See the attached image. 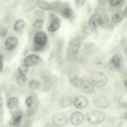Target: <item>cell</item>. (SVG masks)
I'll list each match as a JSON object with an SVG mask.
<instances>
[{"label": "cell", "mask_w": 127, "mask_h": 127, "mask_svg": "<svg viewBox=\"0 0 127 127\" xmlns=\"http://www.w3.org/2000/svg\"><path fill=\"white\" fill-rule=\"evenodd\" d=\"M44 127H55V126L54 124H52L51 123H48L46 124Z\"/></svg>", "instance_id": "38"}, {"label": "cell", "mask_w": 127, "mask_h": 127, "mask_svg": "<svg viewBox=\"0 0 127 127\" xmlns=\"http://www.w3.org/2000/svg\"><path fill=\"white\" fill-rule=\"evenodd\" d=\"M90 77L93 83L98 87L104 86L108 81L107 75L104 72L99 71L93 72L91 74Z\"/></svg>", "instance_id": "3"}, {"label": "cell", "mask_w": 127, "mask_h": 127, "mask_svg": "<svg viewBox=\"0 0 127 127\" xmlns=\"http://www.w3.org/2000/svg\"><path fill=\"white\" fill-rule=\"evenodd\" d=\"M94 64L98 68H103L106 65V59L102 56H98L95 58Z\"/></svg>", "instance_id": "20"}, {"label": "cell", "mask_w": 127, "mask_h": 127, "mask_svg": "<svg viewBox=\"0 0 127 127\" xmlns=\"http://www.w3.org/2000/svg\"><path fill=\"white\" fill-rule=\"evenodd\" d=\"M82 43V38L80 36H75L69 41L67 48V58L70 63L75 61Z\"/></svg>", "instance_id": "1"}, {"label": "cell", "mask_w": 127, "mask_h": 127, "mask_svg": "<svg viewBox=\"0 0 127 127\" xmlns=\"http://www.w3.org/2000/svg\"><path fill=\"white\" fill-rule=\"evenodd\" d=\"M48 42V36L46 33L43 31L37 32L33 38V49L37 51L43 49Z\"/></svg>", "instance_id": "2"}, {"label": "cell", "mask_w": 127, "mask_h": 127, "mask_svg": "<svg viewBox=\"0 0 127 127\" xmlns=\"http://www.w3.org/2000/svg\"><path fill=\"white\" fill-rule=\"evenodd\" d=\"M40 60V57L36 54H30L27 56L24 59L23 63L29 66L36 64Z\"/></svg>", "instance_id": "11"}, {"label": "cell", "mask_w": 127, "mask_h": 127, "mask_svg": "<svg viewBox=\"0 0 127 127\" xmlns=\"http://www.w3.org/2000/svg\"><path fill=\"white\" fill-rule=\"evenodd\" d=\"M82 32L84 34L87 35H88L90 34L92 32V31L89 28V26L87 24V21L85 22L83 24V25H82Z\"/></svg>", "instance_id": "32"}, {"label": "cell", "mask_w": 127, "mask_h": 127, "mask_svg": "<svg viewBox=\"0 0 127 127\" xmlns=\"http://www.w3.org/2000/svg\"><path fill=\"white\" fill-rule=\"evenodd\" d=\"M110 103L109 99L105 95H100L95 97L93 100L94 106L99 109L106 108Z\"/></svg>", "instance_id": "8"}, {"label": "cell", "mask_w": 127, "mask_h": 127, "mask_svg": "<svg viewBox=\"0 0 127 127\" xmlns=\"http://www.w3.org/2000/svg\"><path fill=\"white\" fill-rule=\"evenodd\" d=\"M37 6L40 9L44 10L50 11L53 9V7L51 4L45 0H40Z\"/></svg>", "instance_id": "23"}, {"label": "cell", "mask_w": 127, "mask_h": 127, "mask_svg": "<svg viewBox=\"0 0 127 127\" xmlns=\"http://www.w3.org/2000/svg\"><path fill=\"white\" fill-rule=\"evenodd\" d=\"M3 68V58L2 55L0 53V73L1 72Z\"/></svg>", "instance_id": "36"}, {"label": "cell", "mask_w": 127, "mask_h": 127, "mask_svg": "<svg viewBox=\"0 0 127 127\" xmlns=\"http://www.w3.org/2000/svg\"><path fill=\"white\" fill-rule=\"evenodd\" d=\"M86 118L89 123L93 124H98L105 120L106 115L104 112L101 111L94 110L87 113Z\"/></svg>", "instance_id": "4"}, {"label": "cell", "mask_w": 127, "mask_h": 127, "mask_svg": "<svg viewBox=\"0 0 127 127\" xmlns=\"http://www.w3.org/2000/svg\"><path fill=\"white\" fill-rule=\"evenodd\" d=\"M103 18L101 14L98 12L94 13L89 17L88 21H87V24L93 32L95 31L98 27L103 24Z\"/></svg>", "instance_id": "5"}, {"label": "cell", "mask_w": 127, "mask_h": 127, "mask_svg": "<svg viewBox=\"0 0 127 127\" xmlns=\"http://www.w3.org/2000/svg\"><path fill=\"white\" fill-rule=\"evenodd\" d=\"M82 79L79 78L76 75H73L71 76L69 79V81L71 84L73 85L75 87H79L80 84L82 81Z\"/></svg>", "instance_id": "25"}, {"label": "cell", "mask_w": 127, "mask_h": 127, "mask_svg": "<svg viewBox=\"0 0 127 127\" xmlns=\"http://www.w3.org/2000/svg\"><path fill=\"white\" fill-rule=\"evenodd\" d=\"M107 1L108 0H97V2L99 5L104 6L106 4Z\"/></svg>", "instance_id": "37"}, {"label": "cell", "mask_w": 127, "mask_h": 127, "mask_svg": "<svg viewBox=\"0 0 127 127\" xmlns=\"http://www.w3.org/2000/svg\"><path fill=\"white\" fill-rule=\"evenodd\" d=\"M26 81V77L25 75L24 74H19L16 77V82L17 84L19 85H23Z\"/></svg>", "instance_id": "28"}, {"label": "cell", "mask_w": 127, "mask_h": 127, "mask_svg": "<svg viewBox=\"0 0 127 127\" xmlns=\"http://www.w3.org/2000/svg\"><path fill=\"white\" fill-rule=\"evenodd\" d=\"M25 26V23L22 19H18L17 20L13 26V30L15 31L18 32L22 30Z\"/></svg>", "instance_id": "24"}, {"label": "cell", "mask_w": 127, "mask_h": 127, "mask_svg": "<svg viewBox=\"0 0 127 127\" xmlns=\"http://www.w3.org/2000/svg\"><path fill=\"white\" fill-rule=\"evenodd\" d=\"M84 119V115L79 112H73L70 116V122L73 125H78L83 122Z\"/></svg>", "instance_id": "16"}, {"label": "cell", "mask_w": 127, "mask_h": 127, "mask_svg": "<svg viewBox=\"0 0 127 127\" xmlns=\"http://www.w3.org/2000/svg\"><path fill=\"white\" fill-rule=\"evenodd\" d=\"M61 20L60 18L55 14L50 15V22L47 27L48 32L53 33L57 31L60 27Z\"/></svg>", "instance_id": "7"}, {"label": "cell", "mask_w": 127, "mask_h": 127, "mask_svg": "<svg viewBox=\"0 0 127 127\" xmlns=\"http://www.w3.org/2000/svg\"><path fill=\"white\" fill-rule=\"evenodd\" d=\"M8 33L7 27L3 24H0V38H4Z\"/></svg>", "instance_id": "29"}, {"label": "cell", "mask_w": 127, "mask_h": 127, "mask_svg": "<svg viewBox=\"0 0 127 127\" xmlns=\"http://www.w3.org/2000/svg\"><path fill=\"white\" fill-rule=\"evenodd\" d=\"M123 0H109V4L112 6H117L121 4Z\"/></svg>", "instance_id": "34"}, {"label": "cell", "mask_w": 127, "mask_h": 127, "mask_svg": "<svg viewBox=\"0 0 127 127\" xmlns=\"http://www.w3.org/2000/svg\"><path fill=\"white\" fill-rule=\"evenodd\" d=\"M3 104V97L0 96V108L2 107Z\"/></svg>", "instance_id": "39"}, {"label": "cell", "mask_w": 127, "mask_h": 127, "mask_svg": "<svg viewBox=\"0 0 127 127\" xmlns=\"http://www.w3.org/2000/svg\"><path fill=\"white\" fill-rule=\"evenodd\" d=\"M127 6H125L124 10H123V13H124V16L125 18L127 17Z\"/></svg>", "instance_id": "40"}, {"label": "cell", "mask_w": 127, "mask_h": 127, "mask_svg": "<svg viewBox=\"0 0 127 127\" xmlns=\"http://www.w3.org/2000/svg\"><path fill=\"white\" fill-rule=\"evenodd\" d=\"M126 83H127V80H126L125 81V86L126 87H127V84H126Z\"/></svg>", "instance_id": "43"}, {"label": "cell", "mask_w": 127, "mask_h": 127, "mask_svg": "<svg viewBox=\"0 0 127 127\" xmlns=\"http://www.w3.org/2000/svg\"><path fill=\"white\" fill-rule=\"evenodd\" d=\"M73 104L77 108H82L87 106L88 102L87 99L82 96H77L73 99Z\"/></svg>", "instance_id": "14"}, {"label": "cell", "mask_w": 127, "mask_h": 127, "mask_svg": "<svg viewBox=\"0 0 127 127\" xmlns=\"http://www.w3.org/2000/svg\"><path fill=\"white\" fill-rule=\"evenodd\" d=\"M40 0H25L21 6V9L24 12H28L34 8L37 5Z\"/></svg>", "instance_id": "10"}, {"label": "cell", "mask_w": 127, "mask_h": 127, "mask_svg": "<svg viewBox=\"0 0 127 127\" xmlns=\"http://www.w3.org/2000/svg\"><path fill=\"white\" fill-rule=\"evenodd\" d=\"M18 44V39L14 36L8 37L4 42L5 49L7 51L14 50Z\"/></svg>", "instance_id": "9"}, {"label": "cell", "mask_w": 127, "mask_h": 127, "mask_svg": "<svg viewBox=\"0 0 127 127\" xmlns=\"http://www.w3.org/2000/svg\"><path fill=\"white\" fill-rule=\"evenodd\" d=\"M94 48L95 45L91 42H86L84 45V51L86 54H90L92 53Z\"/></svg>", "instance_id": "27"}, {"label": "cell", "mask_w": 127, "mask_h": 127, "mask_svg": "<svg viewBox=\"0 0 127 127\" xmlns=\"http://www.w3.org/2000/svg\"><path fill=\"white\" fill-rule=\"evenodd\" d=\"M9 0H0V2L1 3H5L9 1Z\"/></svg>", "instance_id": "41"}, {"label": "cell", "mask_w": 127, "mask_h": 127, "mask_svg": "<svg viewBox=\"0 0 127 127\" xmlns=\"http://www.w3.org/2000/svg\"><path fill=\"white\" fill-rule=\"evenodd\" d=\"M35 103V98L33 96L27 97L25 100V104L28 107H31Z\"/></svg>", "instance_id": "33"}, {"label": "cell", "mask_w": 127, "mask_h": 127, "mask_svg": "<svg viewBox=\"0 0 127 127\" xmlns=\"http://www.w3.org/2000/svg\"><path fill=\"white\" fill-rule=\"evenodd\" d=\"M44 24V21L42 19H36L33 23V26L38 29H41L43 27Z\"/></svg>", "instance_id": "30"}, {"label": "cell", "mask_w": 127, "mask_h": 127, "mask_svg": "<svg viewBox=\"0 0 127 127\" xmlns=\"http://www.w3.org/2000/svg\"><path fill=\"white\" fill-rule=\"evenodd\" d=\"M52 121L54 125L57 127H63L68 124V118L65 114L59 113L53 115Z\"/></svg>", "instance_id": "6"}, {"label": "cell", "mask_w": 127, "mask_h": 127, "mask_svg": "<svg viewBox=\"0 0 127 127\" xmlns=\"http://www.w3.org/2000/svg\"><path fill=\"white\" fill-rule=\"evenodd\" d=\"M124 13L122 10H117L114 12L112 16V20L115 23L120 22L124 18Z\"/></svg>", "instance_id": "21"}, {"label": "cell", "mask_w": 127, "mask_h": 127, "mask_svg": "<svg viewBox=\"0 0 127 127\" xmlns=\"http://www.w3.org/2000/svg\"><path fill=\"white\" fill-rule=\"evenodd\" d=\"M123 117L125 119V120H127V112H126L124 115H123Z\"/></svg>", "instance_id": "42"}, {"label": "cell", "mask_w": 127, "mask_h": 127, "mask_svg": "<svg viewBox=\"0 0 127 127\" xmlns=\"http://www.w3.org/2000/svg\"><path fill=\"white\" fill-rule=\"evenodd\" d=\"M109 64L113 68L119 69L122 64V57L119 54H114L109 61Z\"/></svg>", "instance_id": "13"}, {"label": "cell", "mask_w": 127, "mask_h": 127, "mask_svg": "<svg viewBox=\"0 0 127 127\" xmlns=\"http://www.w3.org/2000/svg\"><path fill=\"white\" fill-rule=\"evenodd\" d=\"M79 88L81 91L85 94H89L92 93L94 89L91 82L88 80H82L80 84Z\"/></svg>", "instance_id": "12"}, {"label": "cell", "mask_w": 127, "mask_h": 127, "mask_svg": "<svg viewBox=\"0 0 127 127\" xmlns=\"http://www.w3.org/2000/svg\"><path fill=\"white\" fill-rule=\"evenodd\" d=\"M59 103L60 106L63 108L67 107L71 105L72 99L68 96L62 95L59 98Z\"/></svg>", "instance_id": "18"}, {"label": "cell", "mask_w": 127, "mask_h": 127, "mask_svg": "<svg viewBox=\"0 0 127 127\" xmlns=\"http://www.w3.org/2000/svg\"><path fill=\"white\" fill-rule=\"evenodd\" d=\"M19 105V100L15 97H11L8 99L6 102V107L8 109L12 110L15 108Z\"/></svg>", "instance_id": "19"}, {"label": "cell", "mask_w": 127, "mask_h": 127, "mask_svg": "<svg viewBox=\"0 0 127 127\" xmlns=\"http://www.w3.org/2000/svg\"><path fill=\"white\" fill-rule=\"evenodd\" d=\"M125 53L126 55H127V48H126L125 49Z\"/></svg>", "instance_id": "44"}, {"label": "cell", "mask_w": 127, "mask_h": 127, "mask_svg": "<svg viewBox=\"0 0 127 127\" xmlns=\"http://www.w3.org/2000/svg\"><path fill=\"white\" fill-rule=\"evenodd\" d=\"M29 87L32 89H36L40 87V82L35 79L31 80L29 83Z\"/></svg>", "instance_id": "31"}, {"label": "cell", "mask_w": 127, "mask_h": 127, "mask_svg": "<svg viewBox=\"0 0 127 127\" xmlns=\"http://www.w3.org/2000/svg\"><path fill=\"white\" fill-rule=\"evenodd\" d=\"M73 15V10L69 7H64L61 11V15L65 19H70Z\"/></svg>", "instance_id": "22"}, {"label": "cell", "mask_w": 127, "mask_h": 127, "mask_svg": "<svg viewBox=\"0 0 127 127\" xmlns=\"http://www.w3.org/2000/svg\"><path fill=\"white\" fill-rule=\"evenodd\" d=\"M52 82L50 78L47 75L43 74L41 76V87L43 91H48L51 87Z\"/></svg>", "instance_id": "17"}, {"label": "cell", "mask_w": 127, "mask_h": 127, "mask_svg": "<svg viewBox=\"0 0 127 127\" xmlns=\"http://www.w3.org/2000/svg\"><path fill=\"white\" fill-rule=\"evenodd\" d=\"M22 118V114L20 111H16L13 113L9 121V124L13 126H18L20 124Z\"/></svg>", "instance_id": "15"}, {"label": "cell", "mask_w": 127, "mask_h": 127, "mask_svg": "<svg viewBox=\"0 0 127 127\" xmlns=\"http://www.w3.org/2000/svg\"><path fill=\"white\" fill-rule=\"evenodd\" d=\"M86 0H75L74 4L76 6L80 7L83 6L86 2Z\"/></svg>", "instance_id": "35"}, {"label": "cell", "mask_w": 127, "mask_h": 127, "mask_svg": "<svg viewBox=\"0 0 127 127\" xmlns=\"http://www.w3.org/2000/svg\"><path fill=\"white\" fill-rule=\"evenodd\" d=\"M28 70H29V66L26 65L23 63L20 64L18 67V73L20 74L26 75L28 72Z\"/></svg>", "instance_id": "26"}]
</instances>
